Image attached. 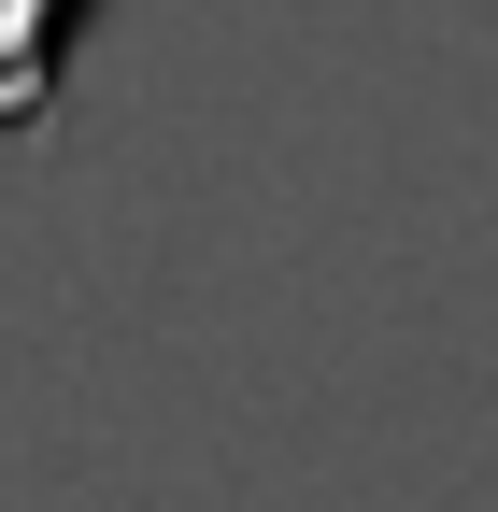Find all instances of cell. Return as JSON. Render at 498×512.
Wrapping results in <instances>:
<instances>
[{"instance_id":"1","label":"cell","mask_w":498,"mask_h":512,"mask_svg":"<svg viewBox=\"0 0 498 512\" xmlns=\"http://www.w3.org/2000/svg\"><path fill=\"white\" fill-rule=\"evenodd\" d=\"M72 43H86V0H0V143H43L57 128Z\"/></svg>"}]
</instances>
